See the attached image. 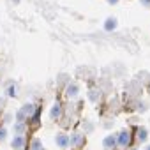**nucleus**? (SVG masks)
Wrapping results in <instances>:
<instances>
[{
	"label": "nucleus",
	"mask_w": 150,
	"mask_h": 150,
	"mask_svg": "<svg viewBox=\"0 0 150 150\" xmlns=\"http://www.w3.org/2000/svg\"><path fill=\"white\" fill-rule=\"evenodd\" d=\"M28 145V139L25 138V134H14L11 139V146L13 150H25Z\"/></svg>",
	"instance_id": "20e7f679"
},
{
	"label": "nucleus",
	"mask_w": 150,
	"mask_h": 150,
	"mask_svg": "<svg viewBox=\"0 0 150 150\" xmlns=\"http://www.w3.org/2000/svg\"><path fill=\"white\" fill-rule=\"evenodd\" d=\"M103 148L104 150H117L118 148V141H117V132H110L103 138Z\"/></svg>",
	"instance_id": "7ed1b4c3"
},
{
	"label": "nucleus",
	"mask_w": 150,
	"mask_h": 150,
	"mask_svg": "<svg viewBox=\"0 0 150 150\" xmlns=\"http://www.w3.org/2000/svg\"><path fill=\"white\" fill-rule=\"evenodd\" d=\"M117 2H118V0H108V4H110V6H115Z\"/></svg>",
	"instance_id": "a211bd4d"
},
{
	"label": "nucleus",
	"mask_w": 150,
	"mask_h": 150,
	"mask_svg": "<svg viewBox=\"0 0 150 150\" xmlns=\"http://www.w3.org/2000/svg\"><path fill=\"white\" fill-rule=\"evenodd\" d=\"M28 129V124L25 122H13V132L14 134H25Z\"/></svg>",
	"instance_id": "9d476101"
},
{
	"label": "nucleus",
	"mask_w": 150,
	"mask_h": 150,
	"mask_svg": "<svg viewBox=\"0 0 150 150\" xmlns=\"http://www.w3.org/2000/svg\"><path fill=\"white\" fill-rule=\"evenodd\" d=\"M141 4L143 6H150V0H141Z\"/></svg>",
	"instance_id": "6ab92c4d"
},
{
	"label": "nucleus",
	"mask_w": 150,
	"mask_h": 150,
	"mask_svg": "<svg viewBox=\"0 0 150 150\" xmlns=\"http://www.w3.org/2000/svg\"><path fill=\"white\" fill-rule=\"evenodd\" d=\"M87 145V134H83L81 131H76L69 134V148L72 150H81Z\"/></svg>",
	"instance_id": "f257e3e1"
},
{
	"label": "nucleus",
	"mask_w": 150,
	"mask_h": 150,
	"mask_svg": "<svg viewBox=\"0 0 150 150\" xmlns=\"http://www.w3.org/2000/svg\"><path fill=\"white\" fill-rule=\"evenodd\" d=\"M7 136H9V131H7V127L0 125V141H7Z\"/></svg>",
	"instance_id": "4468645a"
},
{
	"label": "nucleus",
	"mask_w": 150,
	"mask_h": 150,
	"mask_svg": "<svg viewBox=\"0 0 150 150\" xmlns=\"http://www.w3.org/2000/svg\"><path fill=\"white\" fill-rule=\"evenodd\" d=\"M78 94H80V85H78V83H72V81H69V83L65 85V96H67L69 99L78 97Z\"/></svg>",
	"instance_id": "6e6552de"
},
{
	"label": "nucleus",
	"mask_w": 150,
	"mask_h": 150,
	"mask_svg": "<svg viewBox=\"0 0 150 150\" xmlns=\"http://www.w3.org/2000/svg\"><path fill=\"white\" fill-rule=\"evenodd\" d=\"M117 18H106V21H104V30L106 32H113L115 28H117Z\"/></svg>",
	"instance_id": "f8f14e48"
},
{
	"label": "nucleus",
	"mask_w": 150,
	"mask_h": 150,
	"mask_svg": "<svg viewBox=\"0 0 150 150\" xmlns=\"http://www.w3.org/2000/svg\"><path fill=\"white\" fill-rule=\"evenodd\" d=\"M81 129H83V134H90V132H94L96 125H94L90 120H85V122L81 124Z\"/></svg>",
	"instance_id": "ddd939ff"
},
{
	"label": "nucleus",
	"mask_w": 150,
	"mask_h": 150,
	"mask_svg": "<svg viewBox=\"0 0 150 150\" xmlns=\"http://www.w3.org/2000/svg\"><path fill=\"white\" fill-rule=\"evenodd\" d=\"M145 150H150V145H146V146H145Z\"/></svg>",
	"instance_id": "4be33fe9"
},
{
	"label": "nucleus",
	"mask_w": 150,
	"mask_h": 150,
	"mask_svg": "<svg viewBox=\"0 0 150 150\" xmlns=\"http://www.w3.org/2000/svg\"><path fill=\"white\" fill-rule=\"evenodd\" d=\"M13 4H20V0H13Z\"/></svg>",
	"instance_id": "412c9836"
},
{
	"label": "nucleus",
	"mask_w": 150,
	"mask_h": 150,
	"mask_svg": "<svg viewBox=\"0 0 150 150\" xmlns=\"http://www.w3.org/2000/svg\"><path fill=\"white\" fill-rule=\"evenodd\" d=\"M146 108H148V104H146V103H141L139 108H138V111H139V113H141V111H146Z\"/></svg>",
	"instance_id": "dca6fc26"
},
{
	"label": "nucleus",
	"mask_w": 150,
	"mask_h": 150,
	"mask_svg": "<svg viewBox=\"0 0 150 150\" xmlns=\"http://www.w3.org/2000/svg\"><path fill=\"white\" fill-rule=\"evenodd\" d=\"M132 139H134V136H132V131L131 129H122V131L117 132V141H118V146L120 148H125L127 150L131 146Z\"/></svg>",
	"instance_id": "f03ea898"
},
{
	"label": "nucleus",
	"mask_w": 150,
	"mask_h": 150,
	"mask_svg": "<svg viewBox=\"0 0 150 150\" xmlns=\"http://www.w3.org/2000/svg\"><path fill=\"white\" fill-rule=\"evenodd\" d=\"M127 150H138V148H134V146H129V148H127Z\"/></svg>",
	"instance_id": "aec40b11"
},
{
	"label": "nucleus",
	"mask_w": 150,
	"mask_h": 150,
	"mask_svg": "<svg viewBox=\"0 0 150 150\" xmlns=\"http://www.w3.org/2000/svg\"><path fill=\"white\" fill-rule=\"evenodd\" d=\"M28 150H44V145H42V141H41V138H37V136H34L30 141H28Z\"/></svg>",
	"instance_id": "1a4fd4ad"
},
{
	"label": "nucleus",
	"mask_w": 150,
	"mask_h": 150,
	"mask_svg": "<svg viewBox=\"0 0 150 150\" xmlns=\"http://www.w3.org/2000/svg\"><path fill=\"white\" fill-rule=\"evenodd\" d=\"M87 96H88V101H90V103H99V101H101L103 92H101V90H97V88H90Z\"/></svg>",
	"instance_id": "9b49d317"
},
{
	"label": "nucleus",
	"mask_w": 150,
	"mask_h": 150,
	"mask_svg": "<svg viewBox=\"0 0 150 150\" xmlns=\"http://www.w3.org/2000/svg\"><path fill=\"white\" fill-rule=\"evenodd\" d=\"M55 143H57L58 148L67 150V148H69V134H65V132H57V136H55Z\"/></svg>",
	"instance_id": "423d86ee"
},
{
	"label": "nucleus",
	"mask_w": 150,
	"mask_h": 150,
	"mask_svg": "<svg viewBox=\"0 0 150 150\" xmlns=\"http://www.w3.org/2000/svg\"><path fill=\"white\" fill-rule=\"evenodd\" d=\"M16 92H18V88H16V85H14V83H11L6 94H7V97H16Z\"/></svg>",
	"instance_id": "2eb2a0df"
},
{
	"label": "nucleus",
	"mask_w": 150,
	"mask_h": 150,
	"mask_svg": "<svg viewBox=\"0 0 150 150\" xmlns=\"http://www.w3.org/2000/svg\"><path fill=\"white\" fill-rule=\"evenodd\" d=\"M104 127L110 129V127H111V120H106V122H104Z\"/></svg>",
	"instance_id": "f3484780"
},
{
	"label": "nucleus",
	"mask_w": 150,
	"mask_h": 150,
	"mask_svg": "<svg viewBox=\"0 0 150 150\" xmlns=\"http://www.w3.org/2000/svg\"><path fill=\"white\" fill-rule=\"evenodd\" d=\"M132 136H134V139L138 143H146V139H148V129L143 127V125H138L136 127V134H132Z\"/></svg>",
	"instance_id": "0eeeda50"
},
{
	"label": "nucleus",
	"mask_w": 150,
	"mask_h": 150,
	"mask_svg": "<svg viewBox=\"0 0 150 150\" xmlns=\"http://www.w3.org/2000/svg\"><path fill=\"white\" fill-rule=\"evenodd\" d=\"M62 115H64V108H62V103H53V106L50 108V118L53 120V122H57V120H60L62 118Z\"/></svg>",
	"instance_id": "39448f33"
},
{
	"label": "nucleus",
	"mask_w": 150,
	"mask_h": 150,
	"mask_svg": "<svg viewBox=\"0 0 150 150\" xmlns=\"http://www.w3.org/2000/svg\"><path fill=\"white\" fill-rule=\"evenodd\" d=\"M44 150H46V148H44Z\"/></svg>",
	"instance_id": "5701e85b"
}]
</instances>
